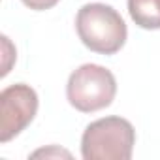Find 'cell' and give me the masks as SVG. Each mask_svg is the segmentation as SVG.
Listing matches in <instances>:
<instances>
[{
	"label": "cell",
	"mask_w": 160,
	"mask_h": 160,
	"mask_svg": "<svg viewBox=\"0 0 160 160\" xmlns=\"http://www.w3.org/2000/svg\"><path fill=\"white\" fill-rule=\"evenodd\" d=\"M38 113V94L30 85L15 83L0 92V141L19 136Z\"/></svg>",
	"instance_id": "277c9868"
},
{
	"label": "cell",
	"mask_w": 160,
	"mask_h": 160,
	"mask_svg": "<svg viewBox=\"0 0 160 160\" xmlns=\"http://www.w3.org/2000/svg\"><path fill=\"white\" fill-rule=\"evenodd\" d=\"M75 30L83 45L100 55H115L126 43V23L121 13L100 2L85 4L77 12Z\"/></svg>",
	"instance_id": "6da1fadb"
},
{
	"label": "cell",
	"mask_w": 160,
	"mask_h": 160,
	"mask_svg": "<svg viewBox=\"0 0 160 160\" xmlns=\"http://www.w3.org/2000/svg\"><path fill=\"white\" fill-rule=\"evenodd\" d=\"M115 94V75L100 64L79 66L75 72H72L66 85V98L70 106L81 113H94L111 106Z\"/></svg>",
	"instance_id": "3957f363"
},
{
	"label": "cell",
	"mask_w": 160,
	"mask_h": 160,
	"mask_svg": "<svg viewBox=\"0 0 160 160\" xmlns=\"http://www.w3.org/2000/svg\"><path fill=\"white\" fill-rule=\"evenodd\" d=\"M128 13L145 30L160 28V0H128Z\"/></svg>",
	"instance_id": "5b68a950"
},
{
	"label": "cell",
	"mask_w": 160,
	"mask_h": 160,
	"mask_svg": "<svg viewBox=\"0 0 160 160\" xmlns=\"http://www.w3.org/2000/svg\"><path fill=\"white\" fill-rule=\"evenodd\" d=\"M136 145V130L122 117H104L91 122L81 138L85 160H130Z\"/></svg>",
	"instance_id": "7a4b0ae2"
},
{
	"label": "cell",
	"mask_w": 160,
	"mask_h": 160,
	"mask_svg": "<svg viewBox=\"0 0 160 160\" xmlns=\"http://www.w3.org/2000/svg\"><path fill=\"white\" fill-rule=\"evenodd\" d=\"M21 2L30 8V10H36V12H43V10H51L55 8L60 0H21Z\"/></svg>",
	"instance_id": "8992f818"
}]
</instances>
